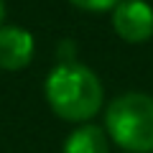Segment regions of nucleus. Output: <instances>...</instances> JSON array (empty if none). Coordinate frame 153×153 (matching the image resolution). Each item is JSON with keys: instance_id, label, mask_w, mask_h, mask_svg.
Listing matches in <instances>:
<instances>
[{"instance_id": "1", "label": "nucleus", "mask_w": 153, "mask_h": 153, "mask_svg": "<svg viewBox=\"0 0 153 153\" xmlns=\"http://www.w3.org/2000/svg\"><path fill=\"white\" fill-rule=\"evenodd\" d=\"M46 100L49 107L69 123H87L102 107L105 89L100 76L89 66L64 61L54 66L46 76Z\"/></svg>"}, {"instance_id": "2", "label": "nucleus", "mask_w": 153, "mask_h": 153, "mask_svg": "<svg viewBox=\"0 0 153 153\" xmlns=\"http://www.w3.org/2000/svg\"><path fill=\"white\" fill-rule=\"evenodd\" d=\"M105 128L125 151L153 153V97L146 92H125L115 97L105 112Z\"/></svg>"}, {"instance_id": "3", "label": "nucleus", "mask_w": 153, "mask_h": 153, "mask_svg": "<svg viewBox=\"0 0 153 153\" xmlns=\"http://www.w3.org/2000/svg\"><path fill=\"white\" fill-rule=\"evenodd\" d=\"M112 28L128 44H143L153 36V8L143 0H120L112 8Z\"/></svg>"}, {"instance_id": "4", "label": "nucleus", "mask_w": 153, "mask_h": 153, "mask_svg": "<svg viewBox=\"0 0 153 153\" xmlns=\"http://www.w3.org/2000/svg\"><path fill=\"white\" fill-rule=\"evenodd\" d=\"M33 59V36L21 26L0 28V69L18 71Z\"/></svg>"}, {"instance_id": "5", "label": "nucleus", "mask_w": 153, "mask_h": 153, "mask_svg": "<svg viewBox=\"0 0 153 153\" xmlns=\"http://www.w3.org/2000/svg\"><path fill=\"white\" fill-rule=\"evenodd\" d=\"M64 153H110L107 133L100 125L84 123L69 133V138L64 143Z\"/></svg>"}, {"instance_id": "6", "label": "nucleus", "mask_w": 153, "mask_h": 153, "mask_svg": "<svg viewBox=\"0 0 153 153\" xmlns=\"http://www.w3.org/2000/svg\"><path fill=\"white\" fill-rule=\"evenodd\" d=\"M69 3L87 13H105V10H112L120 0H69Z\"/></svg>"}, {"instance_id": "7", "label": "nucleus", "mask_w": 153, "mask_h": 153, "mask_svg": "<svg viewBox=\"0 0 153 153\" xmlns=\"http://www.w3.org/2000/svg\"><path fill=\"white\" fill-rule=\"evenodd\" d=\"M3 18H5V5H3V0H0V23H3Z\"/></svg>"}]
</instances>
